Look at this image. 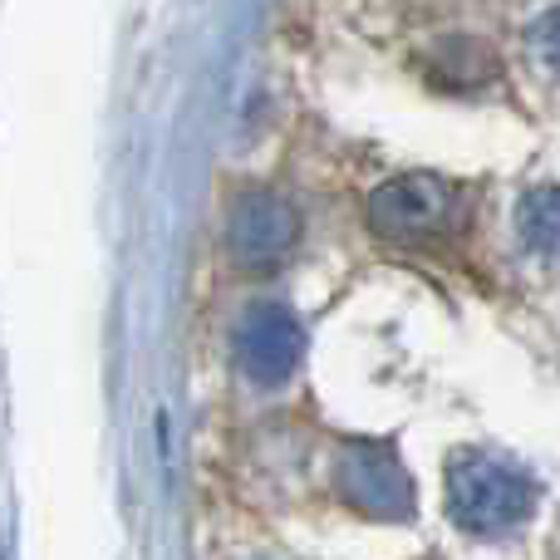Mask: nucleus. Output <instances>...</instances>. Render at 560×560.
<instances>
[{
	"label": "nucleus",
	"mask_w": 560,
	"mask_h": 560,
	"mask_svg": "<svg viewBox=\"0 0 560 560\" xmlns=\"http://www.w3.org/2000/svg\"><path fill=\"white\" fill-rule=\"evenodd\" d=\"M536 487L522 467L487 453H457L447 463V512L472 536H506L532 516Z\"/></svg>",
	"instance_id": "obj_1"
},
{
	"label": "nucleus",
	"mask_w": 560,
	"mask_h": 560,
	"mask_svg": "<svg viewBox=\"0 0 560 560\" xmlns=\"http://www.w3.org/2000/svg\"><path fill=\"white\" fill-rule=\"evenodd\" d=\"M335 487L354 512L374 516V522H404L413 516V477L398 463L388 443H349L339 447Z\"/></svg>",
	"instance_id": "obj_2"
},
{
	"label": "nucleus",
	"mask_w": 560,
	"mask_h": 560,
	"mask_svg": "<svg viewBox=\"0 0 560 560\" xmlns=\"http://www.w3.org/2000/svg\"><path fill=\"white\" fill-rule=\"evenodd\" d=\"M453 212H457V192L443 177H423V173L384 183L369 197V222L388 242H423V236L447 232Z\"/></svg>",
	"instance_id": "obj_3"
},
{
	"label": "nucleus",
	"mask_w": 560,
	"mask_h": 560,
	"mask_svg": "<svg viewBox=\"0 0 560 560\" xmlns=\"http://www.w3.org/2000/svg\"><path fill=\"white\" fill-rule=\"evenodd\" d=\"M300 236V212L285 202L280 192H242L232 202V217H226V252H232L236 266L246 271H261V266H276L280 256L295 246Z\"/></svg>",
	"instance_id": "obj_4"
},
{
	"label": "nucleus",
	"mask_w": 560,
	"mask_h": 560,
	"mask_svg": "<svg viewBox=\"0 0 560 560\" xmlns=\"http://www.w3.org/2000/svg\"><path fill=\"white\" fill-rule=\"evenodd\" d=\"M300 354H305V329L290 315L285 305H252L236 325V359L252 374V384H285L300 369Z\"/></svg>",
	"instance_id": "obj_5"
},
{
	"label": "nucleus",
	"mask_w": 560,
	"mask_h": 560,
	"mask_svg": "<svg viewBox=\"0 0 560 560\" xmlns=\"http://www.w3.org/2000/svg\"><path fill=\"white\" fill-rule=\"evenodd\" d=\"M516 232H522L526 252L556 261L560 256V187H532L516 207Z\"/></svg>",
	"instance_id": "obj_6"
},
{
	"label": "nucleus",
	"mask_w": 560,
	"mask_h": 560,
	"mask_svg": "<svg viewBox=\"0 0 560 560\" xmlns=\"http://www.w3.org/2000/svg\"><path fill=\"white\" fill-rule=\"evenodd\" d=\"M532 55H536V65L541 69L560 74V5L546 10V15L532 25Z\"/></svg>",
	"instance_id": "obj_7"
}]
</instances>
